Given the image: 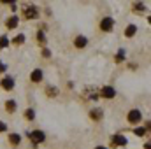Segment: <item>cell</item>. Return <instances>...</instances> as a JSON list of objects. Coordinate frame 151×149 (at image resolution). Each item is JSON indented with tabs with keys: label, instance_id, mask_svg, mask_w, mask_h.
Here are the masks:
<instances>
[{
	"label": "cell",
	"instance_id": "cell-25",
	"mask_svg": "<svg viewBox=\"0 0 151 149\" xmlns=\"http://www.w3.org/2000/svg\"><path fill=\"white\" fill-rule=\"evenodd\" d=\"M5 70H7V65H5L4 62H0V74H4Z\"/></svg>",
	"mask_w": 151,
	"mask_h": 149
},
{
	"label": "cell",
	"instance_id": "cell-18",
	"mask_svg": "<svg viewBox=\"0 0 151 149\" xmlns=\"http://www.w3.org/2000/svg\"><path fill=\"white\" fill-rule=\"evenodd\" d=\"M25 117H27L28 121H34V119H35V112H34V109H27V111H25Z\"/></svg>",
	"mask_w": 151,
	"mask_h": 149
},
{
	"label": "cell",
	"instance_id": "cell-14",
	"mask_svg": "<svg viewBox=\"0 0 151 149\" xmlns=\"http://www.w3.org/2000/svg\"><path fill=\"white\" fill-rule=\"evenodd\" d=\"M9 142H11L12 146H18V144L21 142V135H18V133H9Z\"/></svg>",
	"mask_w": 151,
	"mask_h": 149
},
{
	"label": "cell",
	"instance_id": "cell-16",
	"mask_svg": "<svg viewBox=\"0 0 151 149\" xmlns=\"http://www.w3.org/2000/svg\"><path fill=\"white\" fill-rule=\"evenodd\" d=\"M123 60H125V49H119L118 54L114 56V62H116V63H121Z\"/></svg>",
	"mask_w": 151,
	"mask_h": 149
},
{
	"label": "cell",
	"instance_id": "cell-24",
	"mask_svg": "<svg viewBox=\"0 0 151 149\" xmlns=\"http://www.w3.org/2000/svg\"><path fill=\"white\" fill-rule=\"evenodd\" d=\"M5 130H7V125H5L4 121H0V133H4Z\"/></svg>",
	"mask_w": 151,
	"mask_h": 149
},
{
	"label": "cell",
	"instance_id": "cell-20",
	"mask_svg": "<svg viewBox=\"0 0 151 149\" xmlns=\"http://www.w3.org/2000/svg\"><path fill=\"white\" fill-rule=\"evenodd\" d=\"M9 46V39H7V35H2L0 37V49H5Z\"/></svg>",
	"mask_w": 151,
	"mask_h": 149
},
{
	"label": "cell",
	"instance_id": "cell-10",
	"mask_svg": "<svg viewBox=\"0 0 151 149\" xmlns=\"http://www.w3.org/2000/svg\"><path fill=\"white\" fill-rule=\"evenodd\" d=\"M18 25H19V18H18L16 14H14V16H11V18L7 19V23H5V27H7L9 30H14Z\"/></svg>",
	"mask_w": 151,
	"mask_h": 149
},
{
	"label": "cell",
	"instance_id": "cell-7",
	"mask_svg": "<svg viewBox=\"0 0 151 149\" xmlns=\"http://www.w3.org/2000/svg\"><path fill=\"white\" fill-rule=\"evenodd\" d=\"M86 46H88V37L77 35V37L74 39V47H77V49H84Z\"/></svg>",
	"mask_w": 151,
	"mask_h": 149
},
{
	"label": "cell",
	"instance_id": "cell-11",
	"mask_svg": "<svg viewBox=\"0 0 151 149\" xmlns=\"http://www.w3.org/2000/svg\"><path fill=\"white\" fill-rule=\"evenodd\" d=\"M111 142H113V146H127V142H128V140H127V137H125V135H114Z\"/></svg>",
	"mask_w": 151,
	"mask_h": 149
},
{
	"label": "cell",
	"instance_id": "cell-21",
	"mask_svg": "<svg viewBox=\"0 0 151 149\" xmlns=\"http://www.w3.org/2000/svg\"><path fill=\"white\" fill-rule=\"evenodd\" d=\"M134 133H135L137 137H142V135H146L148 132L144 130V126H141V128H135V130H134Z\"/></svg>",
	"mask_w": 151,
	"mask_h": 149
},
{
	"label": "cell",
	"instance_id": "cell-4",
	"mask_svg": "<svg viewBox=\"0 0 151 149\" xmlns=\"http://www.w3.org/2000/svg\"><path fill=\"white\" fill-rule=\"evenodd\" d=\"M113 28H114V19L111 16H106V18L100 19V30L102 32H111Z\"/></svg>",
	"mask_w": 151,
	"mask_h": 149
},
{
	"label": "cell",
	"instance_id": "cell-6",
	"mask_svg": "<svg viewBox=\"0 0 151 149\" xmlns=\"http://www.w3.org/2000/svg\"><path fill=\"white\" fill-rule=\"evenodd\" d=\"M100 97L102 98H114L116 97V90H114L113 86H104L100 90Z\"/></svg>",
	"mask_w": 151,
	"mask_h": 149
},
{
	"label": "cell",
	"instance_id": "cell-19",
	"mask_svg": "<svg viewBox=\"0 0 151 149\" xmlns=\"http://www.w3.org/2000/svg\"><path fill=\"white\" fill-rule=\"evenodd\" d=\"M132 9H134V11H137V12H141V11H146V5H144V4H141V2H135V4L132 5Z\"/></svg>",
	"mask_w": 151,
	"mask_h": 149
},
{
	"label": "cell",
	"instance_id": "cell-5",
	"mask_svg": "<svg viewBox=\"0 0 151 149\" xmlns=\"http://www.w3.org/2000/svg\"><path fill=\"white\" fill-rule=\"evenodd\" d=\"M0 86H2L5 91H11V90L14 88V77H12V75H5V77L0 81Z\"/></svg>",
	"mask_w": 151,
	"mask_h": 149
},
{
	"label": "cell",
	"instance_id": "cell-26",
	"mask_svg": "<svg viewBox=\"0 0 151 149\" xmlns=\"http://www.w3.org/2000/svg\"><path fill=\"white\" fill-rule=\"evenodd\" d=\"M11 11L16 12V11H18V5H16V4H11Z\"/></svg>",
	"mask_w": 151,
	"mask_h": 149
},
{
	"label": "cell",
	"instance_id": "cell-2",
	"mask_svg": "<svg viewBox=\"0 0 151 149\" xmlns=\"http://www.w3.org/2000/svg\"><path fill=\"white\" fill-rule=\"evenodd\" d=\"M127 121L130 123V125H137V123H141L142 121V114L139 109H132V111H128L127 114Z\"/></svg>",
	"mask_w": 151,
	"mask_h": 149
},
{
	"label": "cell",
	"instance_id": "cell-22",
	"mask_svg": "<svg viewBox=\"0 0 151 149\" xmlns=\"http://www.w3.org/2000/svg\"><path fill=\"white\" fill-rule=\"evenodd\" d=\"M37 40H39V44H44V42H46V34L39 30L37 32Z\"/></svg>",
	"mask_w": 151,
	"mask_h": 149
},
{
	"label": "cell",
	"instance_id": "cell-17",
	"mask_svg": "<svg viewBox=\"0 0 151 149\" xmlns=\"http://www.w3.org/2000/svg\"><path fill=\"white\" fill-rule=\"evenodd\" d=\"M56 93H58V90H56L55 86H47V88H46V95H47V97H56Z\"/></svg>",
	"mask_w": 151,
	"mask_h": 149
},
{
	"label": "cell",
	"instance_id": "cell-1",
	"mask_svg": "<svg viewBox=\"0 0 151 149\" xmlns=\"http://www.w3.org/2000/svg\"><path fill=\"white\" fill-rule=\"evenodd\" d=\"M28 139H30L32 146L35 148L37 144H42V142L46 140V133H44L42 130H32V132L28 133Z\"/></svg>",
	"mask_w": 151,
	"mask_h": 149
},
{
	"label": "cell",
	"instance_id": "cell-12",
	"mask_svg": "<svg viewBox=\"0 0 151 149\" xmlns=\"http://www.w3.org/2000/svg\"><path fill=\"white\" fill-rule=\"evenodd\" d=\"M4 107H5V111L9 112V114H14L16 109H18V104H16V100H7Z\"/></svg>",
	"mask_w": 151,
	"mask_h": 149
},
{
	"label": "cell",
	"instance_id": "cell-3",
	"mask_svg": "<svg viewBox=\"0 0 151 149\" xmlns=\"http://www.w3.org/2000/svg\"><path fill=\"white\" fill-rule=\"evenodd\" d=\"M23 16L27 18V19H37L39 18V11L35 5H27L25 9H23Z\"/></svg>",
	"mask_w": 151,
	"mask_h": 149
},
{
	"label": "cell",
	"instance_id": "cell-13",
	"mask_svg": "<svg viewBox=\"0 0 151 149\" xmlns=\"http://www.w3.org/2000/svg\"><path fill=\"white\" fill-rule=\"evenodd\" d=\"M135 34H137V27H135L134 23H130V25H128V27L125 28V37L130 39V37H134Z\"/></svg>",
	"mask_w": 151,
	"mask_h": 149
},
{
	"label": "cell",
	"instance_id": "cell-8",
	"mask_svg": "<svg viewBox=\"0 0 151 149\" xmlns=\"http://www.w3.org/2000/svg\"><path fill=\"white\" fill-rule=\"evenodd\" d=\"M88 116L91 117V121H100L104 117V112H102L100 107H95V109H91V111L88 112Z\"/></svg>",
	"mask_w": 151,
	"mask_h": 149
},
{
	"label": "cell",
	"instance_id": "cell-9",
	"mask_svg": "<svg viewBox=\"0 0 151 149\" xmlns=\"http://www.w3.org/2000/svg\"><path fill=\"white\" fill-rule=\"evenodd\" d=\"M42 77H44V74H42V70H40V69H35V70H32V72H30V81H32V82H40V81H42Z\"/></svg>",
	"mask_w": 151,
	"mask_h": 149
},
{
	"label": "cell",
	"instance_id": "cell-27",
	"mask_svg": "<svg viewBox=\"0 0 151 149\" xmlns=\"http://www.w3.org/2000/svg\"><path fill=\"white\" fill-rule=\"evenodd\" d=\"M95 149H107V148H106V146H97Z\"/></svg>",
	"mask_w": 151,
	"mask_h": 149
},
{
	"label": "cell",
	"instance_id": "cell-15",
	"mask_svg": "<svg viewBox=\"0 0 151 149\" xmlns=\"http://www.w3.org/2000/svg\"><path fill=\"white\" fill-rule=\"evenodd\" d=\"M23 42H25V35H23V34H18V35L12 39L9 44H12V46H21Z\"/></svg>",
	"mask_w": 151,
	"mask_h": 149
},
{
	"label": "cell",
	"instance_id": "cell-23",
	"mask_svg": "<svg viewBox=\"0 0 151 149\" xmlns=\"http://www.w3.org/2000/svg\"><path fill=\"white\" fill-rule=\"evenodd\" d=\"M40 54H42V58H51V51H49L47 47H44V49L40 51Z\"/></svg>",
	"mask_w": 151,
	"mask_h": 149
}]
</instances>
